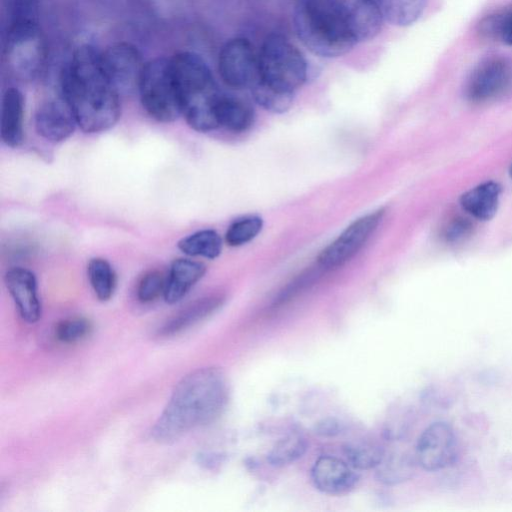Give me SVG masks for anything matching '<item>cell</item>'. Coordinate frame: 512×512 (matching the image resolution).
<instances>
[{"label": "cell", "mask_w": 512, "mask_h": 512, "mask_svg": "<svg viewBox=\"0 0 512 512\" xmlns=\"http://www.w3.org/2000/svg\"><path fill=\"white\" fill-rule=\"evenodd\" d=\"M4 283L21 318L28 323L37 322L41 317V303L34 273L23 267H13L5 273Z\"/></svg>", "instance_id": "4fadbf2b"}, {"label": "cell", "mask_w": 512, "mask_h": 512, "mask_svg": "<svg viewBox=\"0 0 512 512\" xmlns=\"http://www.w3.org/2000/svg\"><path fill=\"white\" fill-rule=\"evenodd\" d=\"M340 431H342V424L333 419L323 421L317 427V433L322 436H334L339 434Z\"/></svg>", "instance_id": "836d02e7"}, {"label": "cell", "mask_w": 512, "mask_h": 512, "mask_svg": "<svg viewBox=\"0 0 512 512\" xmlns=\"http://www.w3.org/2000/svg\"><path fill=\"white\" fill-rule=\"evenodd\" d=\"M383 18L396 26H409L423 14L427 0H377Z\"/></svg>", "instance_id": "cb8c5ba5"}, {"label": "cell", "mask_w": 512, "mask_h": 512, "mask_svg": "<svg viewBox=\"0 0 512 512\" xmlns=\"http://www.w3.org/2000/svg\"><path fill=\"white\" fill-rule=\"evenodd\" d=\"M219 126L233 132H243L253 123L254 112L246 102L221 94L215 108Z\"/></svg>", "instance_id": "44dd1931"}, {"label": "cell", "mask_w": 512, "mask_h": 512, "mask_svg": "<svg viewBox=\"0 0 512 512\" xmlns=\"http://www.w3.org/2000/svg\"><path fill=\"white\" fill-rule=\"evenodd\" d=\"M377 1V0H376Z\"/></svg>", "instance_id": "d590c367"}, {"label": "cell", "mask_w": 512, "mask_h": 512, "mask_svg": "<svg viewBox=\"0 0 512 512\" xmlns=\"http://www.w3.org/2000/svg\"><path fill=\"white\" fill-rule=\"evenodd\" d=\"M346 461L356 470L377 468L385 453L376 443L367 440L349 442L344 447Z\"/></svg>", "instance_id": "83f0119b"}, {"label": "cell", "mask_w": 512, "mask_h": 512, "mask_svg": "<svg viewBox=\"0 0 512 512\" xmlns=\"http://www.w3.org/2000/svg\"><path fill=\"white\" fill-rule=\"evenodd\" d=\"M228 399L229 385L223 370L203 367L190 372L175 386L152 428L153 439L160 444L178 441L191 430L217 419Z\"/></svg>", "instance_id": "7a4b0ae2"}, {"label": "cell", "mask_w": 512, "mask_h": 512, "mask_svg": "<svg viewBox=\"0 0 512 512\" xmlns=\"http://www.w3.org/2000/svg\"><path fill=\"white\" fill-rule=\"evenodd\" d=\"M263 221L258 216H249L234 221L226 231L225 241L236 247L248 243L261 231Z\"/></svg>", "instance_id": "f546056e"}, {"label": "cell", "mask_w": 512, "mask_h": 512, "mask_svg": "<svg viewBox=\"0 0 512 512\" xmlns=\"http://www.w3.org/2000/svg\"><path fill=\"white\" fill-rule=\"evenodd\" d=\"M509 175H510V177L512 179V164L510 165V168H509Z\"/></svg>", "instance_id": "e575fe53"}, {"label": "cell", "mask_w": 512, "mask_h": 512, "mask_svg": "<svg viewBox=\"0 0 512 512\" xmlns=\"http://www.w3.org/2000/svg\"><path fill=\"white\" fill-rule=\"evenodd\" d=\"M60 85L63 100L85 133L106 131L119 120V92L103 69L101 52L93 46L84 44L74 51Z\"/></svg>", "instance_id": "6da1fadb"}, {"label": "cell", "mask_w": 512, "mask_h": 512, "mask_svg": "<svg viewBox=\"0 0 512 512\" xmlns=\"http://www.w3.org/2000/svg\"><path fill=\"white\" fill-rule=\"evenodd\" d=\"M137 89L143 108L155 120L169 123L181 115L170 58H156L146 62Z\"/></svg>", "instance_id": "8992f818"}, {"label": "cell", "mask_w": 512, "mask_h": 512, "mask_svg": "<svg viewBox=\"0 0 512 512\" xmlns=\"http://www.w3.org/2000/svg\"><path fill=\"white\" fill-rule=\"evenodd\" d=\"M501 192L499 183L486 181L463 193L459 202L462 209L473 218L488 221L498 210Z\"/></svg>", "instance_id": "d6986e66"}, {"label": "cell", "mask_w": 512, "mask_h": 512, "mask_svg": "<svg viewBox=\"0 0 512 512\" xmlns=\"http://www.w3.org/2000/svg\"><path fill=\"white\" fill-rule=\"evenodd\" d=\"M24 97L20 90L9 87L4 92L1 107L0 136L11 147L20 146L24 139Z\"/></svg>", "instance_id": "ac0fdd59"}, {"label": "cell", "mask_w": 512, "mask_h": 512, "mask_svg": "<svg viewBox=\"0 0 512 512\" xmlns=\"http://www.w3.org/2000/svg\"><path fill=\"white\" fill-rule=\"evenodd\" d=\"M477 32L483 39L512 47V5L483 17L478 24Z\"/></svg>", "instance_id": "603a6c76"}, {"label": "cell", "mask_w": 512, "mask_h": 512, "mask_svg": "<svg viewBox=\"0 0 512 512\" xmlns=\"http://www.w3.org/2000/svg\"><path fill=\"white\" fill-rule=\"evenodd\" d=\"M314 487L328 495H341L352 490L359 475L346 460L331 455L320 456L311 468Z\"/></svg>", "instance_id": "7c38bea8"}, {"label": "cell", "mask_w": 512, "mask_h": 512, "mask_svg": "<svg viewBox=\"0 0 512 512\" xmlns=\"http://www.w3.org/2000/svg\"><path fill=\"white\" fill-rule=\"evenodd\" d=\"M357 42L374 38L381 30L383 15L376 0H333Z\"/></svg>", "instance_id": "5bb4252c"}, {"label": "cell", "mask_w": 512, "mask_h": 512, "mask_svg": "<svg viewBox=\"0 0 512 512\" xmlns=\"http://www.w3.org/2000/svg\"><path fill=\"white\" fill-rule=\"evenodd\" d=\"M91 323L82 317L62 320L55 328L56 338L63 343H75L85 338L91 331Z\"/></svg>", "instance_id": "d6a6232c"}, {"label": "cell", "mask_w": 512, "mask_h": 512, "mask_svg": "<svg viewBox=\"0 0 512 512\" xmlns=\"http://www.w3.org/2000/svg\"><path fill=\"white\" fill-rule=\"evenodd\" d=\"M170 62L187 124L198 132L218 128L215 108L221 93L206 62L190 51L177 53Z\"/></svg>", "instance_id": "3957f363"}, {"label": "cell", "mask_w": 512, "mask_h": 512, "mask_svg": "<svg viewBox=\"0 0 512 512\" xmlns=\"http://www.w3.org/2000/svg\"><path fill=\"white\" fill-rule=\"evenodd\" d=\"M464 96L473 104L499 100L512 92V59L491 55L479 61L464 84Z\"/></svg>", "instance_id": "52a82bcc"}, {"label": "cell", "mask_w": 512, "mask_h": 512, "mask_svg": "<svg viewBox=\"0 0 512 512\" xmlns=\"http://www.w3.org/2000/svg\"><path fill=\"white\" fill-rule=\"evenodd\" d=\"M178 249L190 257L217 258L222 250V239L212 229L196 231L180 239Z\"/></svg>", "instance_id": "7402d4cb"}, {"label": "cell", "mask_w": 512, "mask_h": 512, "mask_svg": "<svg viewBox=\"0 0 512 512\" xmlns=\"http://www.w3.org/2000/svg\"><path fill=\"white\" fill-rule=\"evenodd\" d=\"M293 23L301 42L321 57H338L358 42L333 0H297Z\"/></svg>", "instance_id": "277c9868"}, {"label": "cell", "mask_w": 512, "mask_h": 512, "mask_svg": "<svg viewBox=\"0 0 512 512\" xmlns=\"http://www.w3.org/2000/svg\"><path fill=\"white\" fill-rule=\"evenodd\" d=\"M222 302V297L210 296L190 303L162 326L160 334L170 336L186 330L217 310Z\"/></svg>", "instance_id": "ffe728a7"}, {"label": "cell", "mask_w": 512, "mask_h": 512, "mask_svg": "<svg viewBox=\"0 0 512 512\" xmlns=\"http://www.w3.org/2000/svg\"><path fill=\"white\" fill-rule=\"evenodd\" d=\"M414 454L417 464L426 471H439L452 465L459 455L455 430L444 421L431 423L419 436Z\"/></svg>", "instance_id": "ba28073f"}, {"label": "cell", "mask_w": 512, "mask_h": 512, "mask_svg": "<svg viewBox=\"0 0 512 512\" xmlns=\"http://www.w3.org/2000/svg\"><path fill=\"white\" fill-rule=\"evenodd\" d=\"M101 61L109 81L119 93L138 88L145 63L134 45L116 43L101 52Z\"/></svg>", "instance_id": "8fae6325"}, {"label": "cell", "mask_w": 512, "mask_h": 512, "mask_svg": "<svg viewBox=\"0 0 512 512\" xmlns=\"http://www.w3.org/2000/svg\"><path fill=\"white\" fill-rule=\"evenodd\" d=\"M473 230L474 226L469 218L452 215L443 223L440 234L445 243L456 245L469 239Z\"/></svg>", "instance_id": "4dcf8cb0"}, {"label": "cell", "mask_w": 512, "mask_h": 512, "mask_svg": "<svg viewBox=\"0 0 512 512\" xmlns=\"http://www.w3.org/2000/svg\"><path fill=\"white\" fill-rule=\"evenodd\" d=\"M166 287V276L158 270L145 273L137 285V298L142 303H149L156 300L161 294L164 295Z\"/></svg>", "instance_id": "1f68e13d"}, {"label": "cell", "mask_w": 512, "mask_h": 512, "mask_svg": "<svg viewBox=\"0 0 512 512\" xmlns=\"http://www.w3.org/2000/svg\"><path fill=\"white\" fill-rule=\"evenodd\" d=\"M251 91L257 104L274 113L287 111L293 102L294 93L278 90L259 79L252 86Z\"/></svg>", "instance_id": "f1b7e54d"}, {"label": "cell", "mask_w": 512, "mask_h": 512, "mask_svg": "<svg viewBox=\"0 0 512 512\" xmlns=\"http://www.w3.org/2000/svg\"><path fill=\"white\" fill-rule=\"evenodd\" d=\"M204 264L188 258H177L171 263L166 276L164 299L168 304L182 300L190 289L204 276Z\"/></svg>", "instance_id": "e0dca14e"}, {"label": "cell", "mask_w": 512, "mask_h": 512, "mask_svg": "<svg viewBox=\"0 0 512 512\" xmlns=\"http://www.w3.org/2000/svg\"><path fill=\"white\" fill-rule=\"evenodd\" d=\"M218 71L227 86L251 89L259 79V61L250 41L242 37L227 41L219 53Z\"/></svg>", "instance_id": "9c48e42d"}, {"label": "cell", "mask_w": 512, "mask_h": 512, "mask_svg": "<svg viewBox=\"0 0 512 512\" xmlns=\"http://www.w3.org/2000/svg\"><path fill=\"white\" fill-rule=\"evenodd\" d=\"M308 448L307 440L299 433L279 439L268 453L267 460L274 467H284L300 459Z\"/></svg>", "instance_id": "4316f807"}, {"label": "cell", "mask_w": 512, "mask_h": 512, "mask_svg": "<svg viewBox=\"0 0 512 512\" xmlns=\"http://www.w3.org/2000/svg\"><path fill=\"white\" fill-rule=\"evenodd\" d=\"M37 0H8L5 21V45L39 37Z\"/></svg>", "instance_id": "9a60e30c"}, {"label": "cell", "mask_w": 512, "mask_h": 512, "mask_svg": "<svg viewBox=\"0 0 512 512\" xmlns=\"http://www.w3.org/2000/svg\"><path fill=\"white\" fill-rule=\"evenodd\" d=\"M90 285L100 301H108L114 294L117 278L111 264L104 258L94 257L87 264Z\"/></svg>", "instance_id": "484cf974"}, {"label": "cell", "mask_w": 512, "mask_h": 512, "mask_svg": "<svg viewBox=\"0 0 512 512\" xmlns=\"http://www.w3.org/2000/svg\"><path fill=\"white\" fill-rule=\"evenodd\" d=\"M384 215L380 209L349 225L319 255L318 263L325 269L336 268L349 261L376 230Z\"/></svg>", "instance_id": "30bf717a"}, {"label": "cell", "mask_w": 512, "mask_h": 512, "mask_svg": "<svg viewBox=\"0 0 512 512\" xmlns=\"http://www.w3.org/2000/svg\"><path fill=\"white\" fill-rule=\"evenodd\" d=\"M259 80L278 90L294 93L307 80V61L301 51L279 34L269 35L258 55Z\"/></svg>", "instance_id": "5b68a950"}, {"label": "cell", "mask_w": 512, "mask_h": 512, "mask_svg": "<svg viewBox=\"0 0 512 512\" xmlns=\"http://www.w3.org/2000/svg\"><path fill=\"white\" fill-rule=\"evenodd\" d=\"M76 126V120L64 100L47 101L36 111V132L49 142L59 143L68 139Z\"/></svg>", "instance_id": "2e32d148"}, {"label": "cell", "mask_w": 512, "mask_h": 512, "mask_svg": "<svg viewBox=\"0 0 512 512\" xmlns=\"http://www.w3.org/2000/svg\"><path fill=\"white\" fill-rule=\"evenodd\" d=\"M415 454L394 452L384 456L378 468V479L385 484H398L411 478L416 464Z\"/></svg>", "instance_id": "d4e9b609"}]
</instances>
